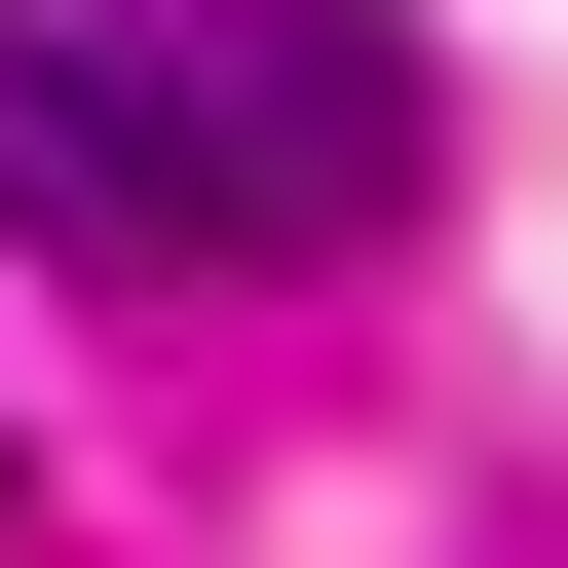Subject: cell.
I'll use <instances>...</instances> for the list:
<instances>
[{
    "mask_svg": "<svg viewBox=\"0 0 568 568\" xmlns=\"http://www.w3.org/2000/svg\"><path fill=\"white\" fill-rule=\"evenodd\" d=\"M114 39H152V114H190V227L227 265H342V227H417V39H379V0H114Z\"/></svg>",
    "mask_w": 568,
    "mask_h": 568,
    "instance_id": "1",
    "label": "cell"
},
{
    "mask_svg": "<svg viewBox=\"0 0 568 568\" xmlns=\"http://www.w3.org/2000/svg\"><path fill=\"white\" fill-rule=\"evenodd\" d=\"M0 227H39V265H227V227H190V114H152L114 0H39V39H0Z\"/></svg>",
    "mask_w": 568,
    "mask_h": 568,
    "instance_id": "2",
    "label": "cell"
}]
</instances>
